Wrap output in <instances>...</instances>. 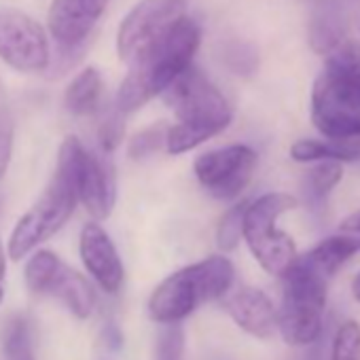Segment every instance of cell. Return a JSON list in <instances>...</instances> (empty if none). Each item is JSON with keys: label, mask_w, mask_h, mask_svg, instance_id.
I'll list each match as a JSON object with an SVG mask.
<instances>
[{"label": "cell", "mask_w": 360, "mask_h": 360, "mask_svg": "<svg viewBox=\"0 0 360 360\" xmlns=\"http://www.w3.org/2000/svg\"><path fill=\"white\" fill-rule=\"evenodd\" d=\"M167 131H169L167 123H157V125L144 127L129 140V146H127L129 157L140 161V159L155 155L157 150H161L167 144Z\"/></svg>", "instance_id": "cell-23"}, {"label": "cell", "mask_w": 360, "mask_h": 360, "mask_svg": "<svg viewBox=\"0 0 360 360\" xmlns=\"http://www.w3.org/2000/svg\"><path fill=\"white\" fill-rule=\"evenodd\" d=\"M290 159L299 163H320V161L354 163V161H360V146L349 144V142L303 138L290 146Z\"/></svg>", "instance_id": "cell-18"}, {"label": "cell", "mask_w": 360, "mask_h": 360, "mask_svg": "<svg viewBox=\"0 0 360 360\" xmlns=\"http://www.w3.org/2000/svg\"><path fill=\"white\" fill-rule=\"evenodd\" d=\"M257 153L246 144H229L206 150L193 161L200 185L217 200L231 202L248 187L257 167Z\"/></svg>", "instance_id": "cell-8"}, {"label": "cell", "mask_w": 360, "mask_h": 360, "mask_svg": "<svg viewBox=\"0 0 360 360\" xmlns=\"http://www.w3.org/2000/svg\"><path fill=\"white\" fill-rule=\"evenodd\" d=\"M13 150V123L9 115V106L0 108V178L5 176Z\"/></svg>", "instance_id": "cell-27"}, {"label": "cell", "mask_w": 360, "mask_h": 360, "mask_svg": "<svg viewBox=\"0 0 360 360\" xmlns=\"http://www.w3.org/2000/svg\"><path fill=\"white\" fill-rule=\"evenodd\" d=\"M62 261L51 250H39L30 257L26 265V284L32 292H47L58 271L62 269Z\"/></svg>", "instance_id": "cell-20"}, {"label": "cell", "mask_w": 360, "mask_h": 360, "mask_svg": "<svg viewBox=\"0 0 360 360\" xmlns=\"http://www.w3.org/2000/svg\"><path fill=\"white\" fill-rule=\"evenodd\" d=\"M352 295H354V299L360 303V271L354 276V280H352Z\"/></svg>", "instance_id": "cell-30"}, {"label": "cell", "mask_w": 360, "mask_h": 360, "mask_svg": "<svg viewBox=\"0 0 360 360\" xmlns=\"http://www.w3.org/2000/svg\"><path fill=\"white\" fill-rule=\"evenodd\" d=\"M115 169L106 157L85 150L81 174H79V200L85 210L96 219L104 221L115 208Z\"/></svg>", "instance_id": "cell-14"}, {"label": "cell", "mask_w": 360, "mask_h": 360, "mask_svg": "<svg viewBox=\"0 0 360 360\" xmlns=\"http://www.w3.org/2000/svg\"><path fill=\"white\" fill-rule=\"evenodd\" d=\"M123 117L125 115L117 106L108 108L102 115V119L98 123V142H100V148L104 153H112L121 144L123 134H125V121H123Z\"/></svg>", "instance_id": "cell-26"}, {"label": "cell", "mask_w": 360, "mask_h": 360, "mask_svg": "<svg viewBox=\"0 0 360 360\" xmlns=\"http://www.w3.org/2000/svg\"><path fill=\"white\" fill-rule=\"evenodd\" d=\"M358 252H360V236L343 233V236H330L322 240L309 252H305L303 259L330 280L337 274V269L345 265Z\"/></svg>", "instance_id": "cell-16"}, {"label": "cell", "mask_w": 360, "mask_h": 360, "mask_svg": "<svg viewBox=\"0 0 360 360\" xmlns=\"http://www.w3.org/2000/svg\"><path fill=\"white\" fill-rule=\"evenodd\" d=\"M248 204L250 202H240L223 214L219 229H217V246L223 252L236 250L240 240L244 238V217H246Z\"/></svg>", "instance_id": "cell-22"}, {"label": "cell", "mask_w": 360, "mask_h": 360, "mask_svg": "<svg viewBox=\"0 0 360 360\" xmlns=\"http://www.w3.org/2000/svg\"><path fill=\"white\" fill-rule=\"evenodd\" d=\"M163 102L178 123L169 125L165 150L183 155L229 127L233 110L219 87L195 66L185 70L165 91Z\"/></svg>", "instance_id": "cell-3"}, {"label": "cell", "mask_w": 360, "mask_h": 360, "mask_svg": "<svg viewBox=\"0 0 360 360\" xmlns=\"http://www.w3.org/2000/svg\"><path fill=\"white\" fill-rule=\"evenodd\" d=\"M155 360H185V330L180 324H163L157 333Z\"/></svg>", "instance_id": "cell-25"}, {"label": "cell", "mask_w": 360, "mask_h": 360, "mask_svg": "<svg viewBox=\"0 0 360 360\" xmlns=\"http://www.w3.org/2000/svg\"><path fill=\"white\" fill-rule=\"evenodd\" d=\"M282 307L278 309V330L292 347H305L320 339L328 297V278L314 269L303 257L282 276Z\"/></svg>", "instance_id": "cell-6"}, {"label": "cell", "mask_w": 360, "mask_h": 360, "mask_svg": "<svg viewBox=\"0 0 360 360\" xmlns=\"http://www.w3.org/2000/svg\"><path fill=\"white\" fill-rule=\"evenodd\" d=\"M343 233H352V236H360V210L352 212L349 217H345L341 221V227H339Z\"/></svg>", "instance_id": "cell-28"}, {"label": "cell", "mask_w": 360, "mask_h": 360, "mask_svg": "<svg viewBox=\"0 0 360 360\" xmlns=\"http://www.w3.org/2000/svg\"><path fill=\"white\" fill-rule=\"evenodd\" d=\"M202 43V28L195 20L185 15L178 20L159 41L146 47L131 64L117 91L115 106L129 115L142 108L193 66V58Z\"/></svg>", "instance_id": "cell-2"}, {"label": "cell", "mask_w": 360, "mask_h": 360, "mask_svg": "<svg viewBox=\"0 0 360 360\" xmlns=\"http://www.w3.org/2000/svg\"><path fill=\"white\" fill-rule=\"evenodd\" d=\"M233 280L236 267L223 255L191 263L169 274L155 286L148 299V316L161 326L180 324L204 303L225 299Z\"/></svg>", "instance_id": "cell-5"}, {"label": "cell", "mask_w": 360, "mask_h": 360, "mask_svg": "<svg viewBox=\"0 0 360 360\" xmlns=\"http://www.w3.org/2000/svg\"><path fill=\"white\" fill-rule=\"evenodd\" d=\"M102 94H104V81L98 68L89 66L85 70H81L72 83L66 87L64 94V106L68 112L77 115V117H87L94 115L100 108L102 102Z\"/></svg>", "instance_id": "cell-17"}, {"label": "cell", "mask_w": 360, "mask_h": 360, "mask_svg": "<svg viewBox=\"0 0 360 360\" xmlns=\"http://www.w3.org/2000/svg\"><path fill=\"white\" fill-rule=\"evenodd\" d=\"M330 360H360V324L356 320H345L335 330Z\"/></svg>", "instance_id": "cell-24"}, {"label": "cell", "mask_w": 360, "mask_h": 360, "mask_svg": "<svg viewBox=\"0 0 360 360\" xmlns=\"http://www.w3.org/2000/svg\"><path fill=\"white\" fill-rule=\"evenodd\" d=\"M299 206L297 198L282 191H271L248 204L244 217V242L255 261L271 276H284L295 261V240L278 227V219Z\"/></svg>", "instance_id": "cell-7"}, {"label": "cell", "mask_w": 360, "mask_h": 360, "mask_svg": "<svg viewBox=\"0 0 360 360\" xmlns=\"http://www.w3.org/2000/svg\"><path fill=\"white\" fill-rule=\"evenodd\" d=\"M5 269H7V255H5V248H3V242H0V303H3V297H5Z\"/></svg>", "instance_id": "cell-29"}, {"label": "cell", "mask_w": 360, "mask_h": 360, "mask_svg": "<svg viewBox=\"0 0 360 360\" xmlns=\"http://www.w3.org/2000/svg\"><path fill=\"white\" fill-rule=\"evenodd\" d=\"M32 326L26 318L15 316L5 324L3 330V347L7 354V360H18L32 354Z\"/></svg>", "instance_id": "cell-21"}, {"label": "cell", "mask_w": 360, "mask_h": 360, "mask_svg": "<svg viewBox=\"0 0 360 360\" xmlns=\"http://www.w3.org/2000/svg\"><path fill=\"white\" fill-rule=\"evenodd\" d=\"M187 0H140L117 32V53L127 66L187 13Z\"/></svg>", "instance_id": "cell-9"}, {"label": "cell", "mask_w": 360, "mask_h": 360, "mask_svg": "<svg viewBox=\"0 0 360 360\" xmlns=\"http://www.w3.org/2000/svg\"><path fill=\"white\" fill-rule=\"evenodd\" d=\"M85 146L79 138L68 136L64 138L56 174L51 178L49 187L39 198V202L18 221L11 240H9V257L13 261L24 259L32 252L39 244L56 236L72 217L79 200V174L81 163L85 157Z\"/></svg>", "instance_id": "cell-4"}, {"label": "cell", "mask_w": 360, "mask_h": 360, "mask_svg": "<svg viewBox=\"0 0 360 360\" xmlns=\"http://www.w3.org/2000/svg\"><path fill=\"white\" fill-rule=\"evenodd\" d=\"M223 307L242 330L257 339H269L278 330V309L261 288L240 286L229 290Z\"/></svg>", "instance_id": "cell-13"}, {"label": "cell", "mask_w": 360, "mask_h": 360, "mask_svg": "<svg viewBox=\"0 0 360 360\" xmlns=\"http://www.w3.org/2000/svg\"><path fill=\"white\" fill-rule=\"evenodd\" d=\"M311 123L333 142L360 140V43L341 37L311 89Z\"/></svg>", "instance_id": "cell-1"}, {"label": "cell", "mask_w": 360, "mask_h": 360, "mask_svg": "<svg viewBox=\"0 0 360 360\" xmlns=\"http://www.w3.org/2000/svg\"><path fill=\"white\" fill-rule=\"evenodd\" d=\"M49 41L30 15L0 7V60L20 72H41L49 66Z\"/></svg>", "instance_id": "cell-10"}, {"label": "cell", "mask_w": 360, "mask_h": 360, "mask_svg": "<svg viewBox=\"0 0 360 360\" xmlns=\"http://www.w3.org/2000/svg\"><path fill=\"white\" fill-rule=\"evenodd\" d=\"M7 104V100H5V94H3V87H0V108H3Z\"/></svg>", "instance_id": "cell-31"}, {"label": "cell", "mask_w": 360, "mask_h": 360, "mask_svg": "<svg viewBox=\"0 0 360 360\" xmlns=\"http://www.w3.org/2000/svg\"><path fill=\"white\" fill-rule=\"evenodd\" d=\"M79 250L85 269L98 282V286L108 295L119 292L125 278L123 263L117 252V246L100 223H87L81 229Z\"/></svg>", "instance_id": "cell-12"}, {"label": "cell", "mask_w": 360, "mask_h": 360, "mask_svg": "<svg viewBox=\"0 0 360 360\" xmlns=\"http://www.w3.org/2000/svg\"><path fill=\"white\" fill-rule=\"evenodd\" d=\"M343 167L337 161H320L305 172L303 193L311 208H322L333 189L341 183Z\"/></svg>", "instance_id": "cell-19"}, {"label": "cell", "mask_w": 360, "mask_h": 360, "mask_svg": "<svg viewBox=\"0 0 360 360\" xmlns=\"http://www.w3.org/2000/svg\"><path fill=\"white\" fill-rule=\"evenodd\" d=\"M106 7L108 0H51L47 24L58 47L75 60Z\"/></svg>", "instance_id": "cell-11"}, {"label": "cell", "mask_w": 360, "mask_h": 360, "mask_svg": "<svg viewBox=\"0 0 360 360\" xmlns=\"http://www.w3.org/2000/svg\"><path fill=\"white\" fill-rule=\"evenodd\" d=\"M47 295H53L66 303V307L81 320L89 318L96 309V292L85 276L70 269L68 265H62L56 280L51 282Z\"/></svg>", "instance_id": "cell-15"}, {"label": "cell", "mask_w": 360, "mask_h": 360, "mask_svg": "<svg viewBox=\"0 0 360 360\" xmlns=\"http://www.w3.org/2000/svg\"><path fill=\"white\" fill-rule=\"evenodd\" d=\"M18 360H34V356H24V358H18Z\"/></svg>", "instance_id": "cell-32"}]
</instances>
